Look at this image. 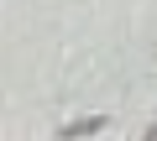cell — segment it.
<instances>
[{
	"instance_id": "1",
	"label": "cell",
	"mask_w": 157,
	"mask_h": 141,
	"mask_svg": "<svg viewBox=\"0 0 157 141\" xmlns=\"http://www.w3.org/2000/svg\"><path fill=\"white\" fill-rule=\"evenodd\" d=\"M105 125H110L105 115H78V120L58 125V136H63V141H73V136H94V131H105Z\"/></svg>"
}]
</instances>
